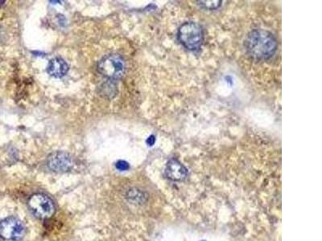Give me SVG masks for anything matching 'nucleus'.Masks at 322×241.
I'll return each instance as SVG.
<instances>
[{
	"mask_svg": "<svg viewBox=\"0 0 322 241\" xmlns=\"http://www.w3.org/2000/svg\"><path fill=\"white\" fill-rule=\"evenodd\" d=\"M246 53L254 59L263 61L276 54L278 43L272 32L265 29H254L249 32L244 41Z\"/></svg>",
	"mask_w": 322,
	"mask_h": 241,
	"instance_id": "obj_1",
	"label": "nucleus"
},
{
	"mask_svg": "<svg viewBox=\"0 0 322 241\" xmlns=\"http://www.w3.org/2000/svg\"><path fill=\"white\" fill-rule=\"evenodd\" d=\"M177 39L186 49L195 52L202 48L204 41V31L198 23L186 22L178 28Z\"/></svg>",
	"mask_w": 322,
	"mask_h": 241,
	"instance_id": "obj_2",
	"label": "nucleus"
},
{
	"mask_svg": "<svg viewBox=\"0 0 322 241\" xmlns=\"http://www.w3.org/2000/svg\"><path fill=\"white\" fill-rule=\"evenodd\" d=\"M98 71L111 80L119 79L123 77L126 72V63L119 55H107L99 61Z\"/></svg>",
	"mask_w": 322,
	"mask_h": 241,
	"instance_id": "obj_3",
	"label": "nucleus"
},
{
	"mask_svg": "<svg viewBox=\"0 0 322 241\" xmlns=\"http://www.w3.org/2000/svg\"><path fill=\"white\" fill-rule=\"evenodd\" d=\"M28 207L36 217L40 219L50 218L54 214L53 202L46 195L35 194L28 199Z\"/></svg>",
	"mask_w": 322,
	"mask_h": 241,
	"instance_id": "obj_4",
	"label": "nucleus"
},
{
	"mask_svg": "<svg viewBox=\"0 0 322 241\" xmlns=\"http://www.w3.org/2000/svg\"><path fill=\"white\" fill-rule=\"evenodd\" d=\"M23 223L15 217H8L0 222V237L6 241H16L24 235Z\"/></svg>",
	"mask_w": 322,
	"mask_h": 241,
	"instance_id": "obj_5",
	"label": "nucleus"
},
{
	"mask_svg": "<svg viewBox=\"0 0 322 241\" xmlns=\"http://www.w3.org/2000/svg\"><path fill=\"white\" fill-rule=\"evenodd\" d=\"M47 164L53 171L62 173L71 170L74 161L69 154L63 151H56L48 157Z\"/></svg>",
	"mask_w": 322,
	"mask_h": 241,
	"instance_id": "obj_6",
	"label": "nucleus"
},
{
	"mask_svg": "<svg viewBox=\"0 0 322 241\" xmlns=\"http://www.w3.org/2000/svg\"><path fill=\"white\" fill-rule=\"evenodd\" d=\"M165 174L167 178L173 181L186 180L189 175L187 168L181 163V161L173 159L169 160L165 168Z\"/></svg>",
	"mask_w": 322,
	"mask_h": 241,
	"instance_id": "obj_7",
	"label": "nucleus"
},
{
	"mask_svg": "<svg viewBox=\"0 0 322 241\" xmlns=\"http://www.w3.org/2000/svg\"><path fill=\"white\" fill-rule=\"evenodd\" d=\"M69 71V65L62 58L56 57L49 61L47 72L53 78H61L66 76Z\"/></svg>",
	"mask_w": 322,
	"mask_h": 241,
	"instance_id": "obj_8",
	"label": "nucleus"
},
{
	"mask_svg": "<svg viewBox=\"0 0 322 241\" xmlns=\"http://www.w3.org/2000/svg\"><path fill=\"white\" fill-rule=\"evenodd\" d=\"M198 4L202 7L209 10H216L221 6V0H207V1H198Z\"/></svg>",
	"mask_w": 322,
	"mask_h": 241,
	"instance_id": "obj_9",
	"label": "nucleus"
},
{
	"mask_svg": "<svg viewBox=\"0 0 322 241\" xmlns=\"http://www.w3.org/2000/svg\"><path fill=\"white\" fill-rule=\"evenodd\" d=\"M115 166L116 169H117V170H120V171H125V170H128L129 167H130L128 162L122 161V160L117 161L115 164Z\"/></svg>",
	"mask_w": 322,
	"mask_h": 241,
	"instance_id": "obj_10",
	"label": "nucleus"
},
{
	"mask_svg": "<svg viewBox=\"0 0 322 241\" xmlns=\"http://www.w3.org/2000/svg\"><path fill=\"white\" fill-rule=\"evenodd\" d=\"M155 143V137L151 136L148 138V140H147V143H148L149 146H152Z\"/></svg>",
	"mask_w": 322,
	"mask_h": 241,
	"instance_id": "obj_11",
	"label": "nucleus"
},
{
	"mask_svg": "<svg viewBox=\"0 0 322 241\" xmlns=\"http://www.w3.org/2000/svg\"></svg>",
	"mask_w": 322,
	"mask_h": 241,
	"instance_id": "obj_12",
	"label": "nucleus"
}]
</instances>
